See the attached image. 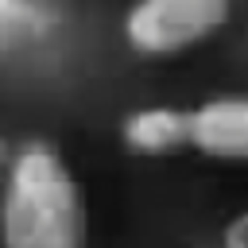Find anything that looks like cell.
I'll use <instances>...</instances> for the list:
<instances>
[{
  "mask_svg": "<svg viewBox=\"0 0 248 248\" xmlns=\"http://www.w3.org/2000/svg\"><path fill=\"white\" fill-rule=\"evenodd\" d=\"M0 248H89L81 182L46 140L12 147L0 174Z\"/></svg>",
  "mask_w": 248,
  "mask_h": 248,
  "instance_id": "1",
  "label": "cell"
},
{
  "mask_svg": "<svg viewBox=\"0 0 248 248\" xmlns=\"http://www.w3.org/2000/svg\"><path fill=\"white\" fill-rule=\"evenodd\" d=\"M62 23L54 0H0V50L43 43Z\"/></svg>",
  "mask_w": 248,
  "mask_h": 248,
  "instance_id": "5",
  "label": "cell"
},
{
  "mask_svg": "<svg viewBox=\"0 0 248 248\" xmlns=\"http://www.w3.org/2000/svg\"><path fill=\"white\" fill-rule=\"evenodd\" d=\"M225 248H248V213H240L236 221H229V229H225Z\"/></svg>",
  "mask_w": 248,
  "mask_h": 248,
  "instance_id": "6",
  "label": "cell"
},
{
  "mask_svg": "<svg viewBox=\"0 0 248 248\" xmlns=\"http://www.w3.org/2000/svg\"><path fill=\"white\" fill-rule=\"evenodd\" d=\"M8 159H12V147H8V140L0 136V174H4V167H8Z\"/></svg>",
  "mask_w": 248,
  "mask_h": 248,
  "instance_id": "7",
  "label": "cell"
},
{
  "mask_svg": "<svg viewBox=\"0 0 248 248\" xmlns=\"http://www.w3.org/2000/svg\"><path fill=\"white\" fill-rule=\"evenodd\" d=\"M190 151L217 163H248V97L225 93L190 108Z\"/></svg>",
  "mask_w": 248,
  "mask_h": 248,
  "instance_id": "3",
  "label": "cell"
},
{
  "mask_svg": "<svg viewBox=\"0 0 248 248\" xmlns=\"http://www.w3.org/2000/svg\"><path fill=\"white\" fill-rule=\"evenodd\" d=\"M120 143L136 159H170L190 151V108L174 105H147L124 116Z\"/></svg>",
  "mask_w": 248,
  "mask_h": 248,
  "instance_id": "4",
  "label": "cell"
},
{
  "mask_svg": "<svg viewBox=\"0 0 248 248\" xmlns=\"http://www.w3.org/2000/svg\"><path fill=\"white\" fill-rule=\"evenodd\" d=\"M232 19V0H132L124 43L140 58H182L205 46Z\"/></svg>",
  "mask_w": 248,
  "mask_h": 248,
  "instance_id": "2",
  "label": "cell"
}]
</instances>
